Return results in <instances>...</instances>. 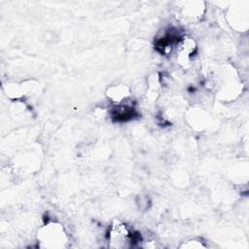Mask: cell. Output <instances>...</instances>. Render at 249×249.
<instances>
[{
  "label": "cell",
  "instance_id": "1",
  "mask_svg": "<svg viewBox=\"0 0 249 249\" xmlns=\"http://www.w3.org/2000/svg\"><path fill=\"white\" fill-rule=\"evenodd\" d=\"M108 240L112 248H128L141 240V237L132 232L124 223L114 220L109 228Z\"/></svg>",
  "mask_w": 249,
  "mask_h": 249
},
{
  "label": "cell",
  "instance_id": "4",
  "mask_svg": "<svg viewBox=\"0 0 249 249\" xmlns=\"http://www.w3.org/2000/svg\"><path fill=\"white\" fill-rule=\"evenodd\" d=\"M182 17L190 21H196L200 18L204 12V3L203 2H183L181 7Z\"/></svg>",
  "mask_w": 249,
  "mask_h": 249
},
{
  "label": "cell",
  "instance_id": "5",
  "mask_svg": "<svg viewBox=\"0 0 249 249\" xmlns=\"http://www.w3.org/2000/svg\"><path fill=\"white\" fill-rule=\"evenodd\" d=\"M180 247L181 248H203V247H205V245L203 244L202 241H197L196 239H192V240H188L187 242L182 244Z\"/></svg>",
  "mask_w": 249,
  "mask_h": 249
},
{
  "label": "cell",
  "instance_id": "2",
  "mask_svg": "<svg viewBox=\"0 0 249 249\" xmlns=\"http://www.w3.org/2000/svg\"><path fill=\"white\" fill-rule=\"evenodd\" d=\"M38 240L41 247L59 248L64 247L67 242V235L60 224L51 222L39 230Z\"/></svg>",
  "mask_w": 249,
  "mask_h": 249
},
{
  "label": "cell",
  "instance_id": "3",
  "mask_svg": "<svg viewBox=\"0 0 249 249\" xmlns=\"http://www.w3.org/2000/svg\"><path fill=\"white\" fill-rule=\"evenodd\" d=\"M196 43L189 36L181 37L177 43V60L183 67H188L192 57L196 53Z\"/></svg>",
  "mask_w": 249,
  "mask_h": 249
}]
</instances>
